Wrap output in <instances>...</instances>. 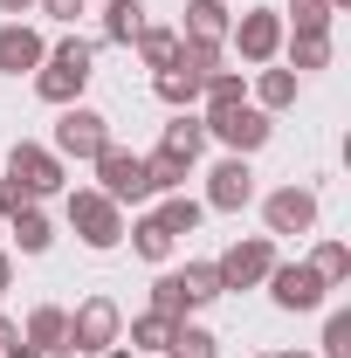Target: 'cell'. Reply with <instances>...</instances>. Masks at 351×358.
I'll return each mask as SVG.
<instances>
[{"instance_id":"6da1fadb","label":"cell","mask_w":351,"mask_h":358,"mask_svg":"<svg viewBox=\"0 0 351 358\" xmlns=\"http://www.w3.org/2000/svg\"><path fill=\"white\" fill-rule=\"evenodd\" d=\"M89 69H96V42L62 35V42L48 48V62L35 69V96H42V103H76L83 83H89Z\"/></svg>"},{"instance_id":"7a4b0ae2","label":"cell","mask_w":351,"mask_h":358,"mask_svg":"<svg viewBox=\"0 0 351 358\" xmlns=\"http://www.w3.org/2000/svg\"><path fill=\"white\" fill-rule=\"evenodd\" d=\"M117 338H124V310L110 296H83L69 310V358H96V352H110Z\"/></svg>"},{"instance_id":"3957f363","label":"cell","mask_w":351,"mask_h":358,"mask_svg":"<svg viewBox=\"0 0 351 358\" xmlns=\"http://www.w3.org/2000/svg\"><path fill=\"white\" fill-rule=\"evenodd\" d=\"M69 227L83 234V248H117L124 241V207L96 186H76L69 193Z\"/></svg>"},{"instance_id":"277c9868","label":"cell","mask_w":351,"mask_h":358,"mask_svg":"<svg viewBox=\"0 0 351 358\" xmlns=\"http://www.w3.org/2000/svg\"><path fill=\"white\" fill-rule=\"evenodd\" d=\"M110 145V117L103 110H89V103H62V124H55V159H76V166H89L96 152Z\"/></svg>"},{"instance_id":"5b68a950","label":"cell","mask_w":351,"mask_h":358,"mask_svg":"<svg viewBox=\"0 0 351 358\" xmlns=\"http://www.w3.org/2000/svg\"><path fill=\"white\" fill-rule=\"evenodd\" d=\"M200 124H207V138H220L234 159L262 152V145H268V131H275V124H268V110H255V103H220V110H207Z\"/></svg>"},{"instance_id":"8992f818","label":"cell","mask_w":351,"mask_h":358,"mask_svg":"<svg viewBox=\"0 0 351 358\" xmlns=\"http://www.w3.org/2000/svg\"><path fill=\"white\" fill-rule=\"evenodd\" d=\"M89 166H96V179H103L96 193H110L117 207H138V200H152V179H145V159H138V152H124V145H103Z\"/></svg>"},{"instance_id":"52a82bcc","label":"cell","mask_w":351,"mask_h":358,"mask_svg":"<svg viewBox=\"0 0 351 358\" xmlns=\"http://www.w3.org/2000/svg\"><path fill=\"white\" fill-rule=\"evenodd\" d=\"M268 268H275V241H268V234H248V241H234L227 255H214L220 289H255V282H268Z\"/></svg>"},{"instance_id":"ba28073f","label":"cell","mask_w":351,"mask_h":358,"mask_svg":"<svg viewBox=\"0 0 351 358\" xmlns=\"http://www.w3.org/2000/svg\"><path fill=\"white\" fill-rule=\"evenodd\" d=\"M227 42L241 48V62H275V55H282V14H275V7H248V14L227 28Z\"/></svg>"},{"instance_id":"9c48e42d","label":"cell","mask_w":351,"mask_h":358,"mask_svg":"<svg viewBox=\"0 0 351 358\" xmlns=\"http://www.w3.org/2000/svg\"><path fill=\"white\" fill-rule=\"evenodd\" d=\"M7 179H21L35 200H48V193H62V186H69L62 159H55L48 145H14V152H7Z\"/></svg>"},{"instance_id":"30bf717a","label":"cell","mask_w":351,"mask_h":358,"mask_svg":"<svg viewBox=\"0 0 351 358\" xmlns=\"http://www.w3.org/2000/svg\"><path fill=\"white\" fill-rule=\"evenodd\" d=\"M324 289H331V282H324L310 262H275V268H268V296H275L282 310H317Z\"/></svg>"},{"instance_id":"8fae6325","label":"cell","mask_w":351,"mask_h":358,"mask_svg":"<svg viewBox=\"0 0 351 358\" xmlns=\"http://www.w3.org/2000/svg\"><path fill=\"white\" fill-rule=\"evenodd\" d=\"M248 200H255V173H248V159L227 152L214 173H207V200H200V207H214V214H241Z\"/></svg>"},{"instance_id":"7c38bea8","label":"cell","mask_w":351,"mask_h":358,"mask_svg":"<svg viewBox=\"0 0 351 358\" xmlns=\"http://www.w3.org/2000/svg\"><path fill=\"white\" fill-rule=\"evenodd\" d=\"M262 221H268V234H310L317 227V193L310 186H275L262 200Z\"/></svg>"},{"instance_id":"4fadbf2b","label":"cell","mask_w":351,"mask_h":358,"mask_svg":"<svg viewBox=\"0 0 351 358\" xmlns=\"http://www.w3.org/2000/svg\"><path fill=\"white\" fill-rule=\"evenodd\" d=\"M42 62H48V42L28 21H7L0 28V76H21V69H42Z\"/></svg>"},{"instance_id":"5bb4252c","label":"cell","mask_w":351,"mask_h":358,"mask_svg":"<svg viewBox=\"0 0 351 358\" xmlns=\"http://www.w3.org/2000/svg\"><path fill=\"white\" fill-rule=\"evenodd\" d=\"M21 338H28L42 358H69V310L35 303V310H28V324H21Z\"/></svg>"},{"instance_id":"9a60e30c","label":"cell","mask_w":351,"mask_h":358,"mask_svg":"<svg viewBox=\"0 0 351 358\" xmlns=\"http://www.w3.org/2000/svg\"><path fill=\"white\" fill-rule=\"evenodd\" d=\"M227 28H234L227 0H193L186 7V42H227Z\"/></svg>"},{"instance_id":"2e32d148","label":"cell","mask_w":351,"mask_h":358,"mask_svg":"<svg viewBox=\"0 0 351 358\" xmlns=\"http://www.w3.org/2000/svg\"><path fill=\"white\" fill-rule=\"evenodd\" d=\"M159 152H173V159H186V166H193V159L207 152V124H200L193 110H179L173 124H166V138H159Z\"/></svg>"},{"instance_id":"e0dca14e","label":"cell","mask_w":351,"mask_h":358,"mask_svg":"<svg viewBox=\"0 0 351 358\" xmlns=\"http://www.w3.org/2000/svg\"><path fill=\"white\" fill-rule=\"evenodd\" d=\"M173 282H179V296H186V310H200V303L227 296V289H220V275H214V262H186V268H173Z\"/></svg>"},{"instance_id":"ac0fdd59","label":"cell","mask_w":351,"mask_h":358,"mask_svg":"<svg viewBox=\"0 0 351 358\" xmlns=\"http://www.w3.org/2000/svg\"><path fill=\"white\" fill-rule=\"evenodd\" d=\"M124 234H131V248L145 255V262H166V255H173V241H179V234H173L166 221H159V214H138V221L124 227Z\"/></svg>"},{"instance_id":"d6986e66","label":"cell","mask_w":351,"mask_h":358,"mask_svg":"<svg viewBox=\"0 0 351 358\" xmlns=\"http://www.w3.org/2000/svg\"><path fill=\"white\" fill-rule=\"evenodd\" d=\"M152 90H159V103H173V110H193V103H200V76H193V69H152Z\"/></svg>"},{"instance_id":"ffe728a7","label":"cell","mask_w":351,"mask_h":358,"mask_svg":"<svg viewBox=\"0 0 351 358\" xmlns=\"http://www.w3.org/2000/svg\"><path fill=\"white\" fill-rule=\"evenodd\" d=\"M296 103V69H262L255 76V110H289Z\"/></svg>"},{"instance_id":"44dd1931","label":"cell","mask_w":351,"mask_h":358,"mask_svg":"<svg viewBox=\"0 0 351 358\" xmlns=\"http://www.w3.org/2000/svg\"><path fill=\"white\" fill-rule=\"evenodd\" d=\"M200 96H207V110L248 103V76H241V69H207V76H200Z\"/></svg>"},{"instance_id":"7402d4cb","label":"cell","mask_w":351,"mask_h":358,"mask_svg":"<svg viewBox=\"0 0 351 358\" xmlns=\"http://www.w3.org/2000/svg\"><path fill=\"white\" fill-rule=\"evenodd\" d=\"M214 352H220V338L207 331V324H186V317L173 324V345H166V358H214Z\"/></svg>"},{"instance_id":"603a6c76","label":"cell","mask_w":351,"mask_h":358,"mask_svg":"<svg viewBox=\"0 0 351 358\" xmlns=\"http://www.w3.org/2000/svg\"><path fill=\"white\" fill-rule=\"evenodd\" d=\"M145 28V0H110L103 7V42H138Z\"/></svg>"},{"instance_id":"cb8c5ba5","label":"cell","mask_w":351,"mask_h":358,"mask_svg":"<svg viewBox=\"0 0 351 358\" xmlns=\"http://www.w3.org/2000/svg\"><path fill=\"white\" fill-rule=\"evenodd\" d=\"M131 48H138V62H145V69H166V62L179 55V35H173V28H152V21H145Z\"/></svg>"},{"instance_id":"d4e9b609","label":"cell","mask_w":351,"mask_h":358,"mask_svg":"<svg viewBox=\"0 0 351 358\" xmlns=\"http://www.w3.org/2000/svg\"><path fill=\"white\" fill-rule=\"evenodd\" d=\"M48 241H55V227H48V214H42V207L14 214V248H21V255H48Z\"/></svg>"},{"instance_id":"484cf974","label":"cell","mask_w":351,"mask_h":358,"mask_svg":"<svg viewBox=\"0 0 351 358\" xmlns=\"http://www.w3.org/2000/svg\"><path fill=\"white\" fill-rule=\"evenodd\" d=\"M186 159H173V152H152L145 159V179H152V193H186Z\"/></svg>"},{"instance_id":"4316f807","label":"cell","mask_w":351,"mask_h":358,"mask_svg":"<svg viewBox=\"0 0 351 358\" xmlns=\"http://www.w3.org/2000/svg\"><path fill=\"white\" fill-rule=\"evenodd\" d=\"M159 221L173 227V234H193V227L207 221V207H200L193 193H166V200H159Z\"/></svg>"},{"instance_id":"83f0119b","label":"cell","mask_w":351,"mask_h":358,"mask_svg":"<svg viewBox=\"0 0 351 358\" xmlns=\"http://www.w3.org/2000/svg\"><path fill=\"white\" fill-rule=\"evenodd\" d=\"M166 345H173V317H159V310L131 317V352H166Z\"/></svg>"},{"instance_id":"f1b7e54d","label":"cell","mask_w":351,"mask_h":358,"mask_svg":"<svg viewBox=\"0 0 351 358\" xmlns=\"http://www.w3.org/2000/svg\"><path fill=\"white\" fill-rule=\"evenodd\" d=\"M289 69L303 76V69H331V35H296L289 42Z\"/></svg>"},{"instance_id":"f546056e","label":"cell","mask_w":351,"mask_h":358,"mask_svg":"<svg viewBox=\"0 0 351 358\" xmlns=\"http://www.w3.org/2000/svg\"><path fill=\"white\" fill-rule=\"evenodd\" d=\"M166 69H193V76H207V69H220V42H186V35H179V55L166 62Z\"/></svg>"},{"instance_id":"4dcf8cb0","label":"cell","mask_w":351,"mask_h":358,"mask_svg":"<svg viewBox=\"0 0 351 358\" xmlns=\"http://www.w3.org/2000/svg\"><path fill=\"white\" fill-rule=\"evenodd\" d=\"M310 268H317L324 282H345V275H351V248H345V241H317V255H310Z\"/></svg>"},{"instance_id":"1f68e13d","label":"cell","mask_w":351,"mask_h":358,"mask_svg":"<svg viewBox=\"0 0 351 358\" xmlns=\"http://www.w3.org/2000/svg\"><path fill=\"white\" fill-rule=\"evenodd\" d=\"M324 358H351V310H331V324H324Z\"/></svg>"},{"instance_id":"d6a6232c","label":"cell","mask_w":351,"mask_h":358,"mask_svg":"<svg viewBox=\"0 0 351 358\" xmlns=\"http://www.w3.org/2000/svg\"><path fill=\"white\" fill-rule=\"evenodd\" d=\"M289 14H296V35H331V7L324 0H296Z\"/></svg>"},{"instance_id":"836d02e7","label":"cell","mask_w":351,"mask_h":358,"mask_svg":"<svg viewBox=\"0 0 351 358\" xmlns=\"http://www.w3.org/2000/svg\"><path fill=\"white\" fill-rule=\"evenodd\" d=\"M152 310H159V317H173V324L186 317V296H179V282H173V275H159V282H152Z\"/></svg>"},{"instance_id":"e575fe53","label":"cell","mask_w":351,"mask_h":358,"mask_svg":"<svg viewBox=\"0 0 351 358\" xmlns=\"http://www.w3.org/2000/svg\"><path fill=\"white\" fill-rule=\"evenodd\" d=\"M28 207H42V200H35V193H28L21 179H0V214L14 221V214H28Z\"/></svg>"},{"instance_id":"d590c367","label":"cell","mask_w":351,"mask_h":358,"mask_svg":"<svg viewBox=\"0 0 351 358\" xmlns=\"http://www.w3.org/2000/svg\"><path fill=\"white\" fill-rule=\"evenodd\" d=\"M35 7H42L48 21H76V14H83L89 0H35Z\"/></svg>"},{"instance_id":"8d00e7d4","label":"cell","mask_w":351,"mask_h":358,"mask_svg":"<svg viewBox=\"0 0 351 358\" xmlns=\"http://www.w3.org/2000/svg\"><path fill=\"white\" fill-rule=\"evenodd\" d=\"M0 358H42V352H35L28 338H14V345H7V352H0Z\"/></svg>"},{"instance_id":"74e56055","label":"cell","mask_w":351,"mask_h":358,"mask_svg":"<svg viewBox=\"0 0 351 358\" xmlns=\"http://www.w3.org/2000/svg\"><path fill=\"white\" fill-rule=\"evenodd\" d=\"M14 338H21V324H14V317H0V352H7Z\"/></svg>"},{"instance_id":"f35d334b","label":"cell","mask_w":351,"mask_h":358,"mask_svg":"<svg viewBox=\"0 0 351 358\" xmlns=\"http://www.w3.org/2000/svg\"><path fill=\"white\" fill-rule=\"evenodd\" d=\"M28 7H35V0H0V14H7V21H21Z\"/></svg>"},{"instance_id":"ab89813d","label":"cell","mask_w":351,"mask_h":358,"mask_svg":"<svg viewBox=\"0 0 351 358\" xmlns=\"http://www.w3.org/2000/svg\"><path fill=\"white\" fill-rule=\"evenodd\" d=\"M7 282H14V255L0 248V289H7Z\"/></svg>"},{"instance_id":"60d3db41","label":"cell","mask_w":351,"mask_h":358,"mask_svg":"<svg viewBox=\"0 0 351 358\" xmlns=\"http://www.w3.org/2000/svg\"><path fill=\"white\" fill-rule=\"evenodd\" d=\"M96 358H138L131 345H124V338H117V345H110V352H96Z\"/></svg>"},{"instance_id":"b9f144b4","label":"cell","mask_w":351,"mask_h":358,"mask_svg":"<svg viewBox=\"0 0 351 358\" xmlns=\"http://www.w3.org/2000/svg\"><path fill=\"white\" fill-rule=\"evenodd\" d=\"M324 7H331V14H345V7H351V0H324Z\"/></svg>"},{"instance_id":"7bdbcfd3","label":"cell","mask_w":351,"mask_h":358,"mask_svg":"<svg viewBox=\"0 0 351 358\" xmlns=\"http://www.w3.org/2000/svg\"><path fill=\"white\" fill-rule=\"evenodd\" d=\"M275 358H310V352H275Z\"/></svg>"},{"instance_id":"ee69618b","label":"cell","mask_w":351,"mask_h":358,"mask_svg":"<svg viewBox=\"0 0 351 358\" xmlns=\"http://www.w3.org/2000/svg\"><path fill=\"white\" fill-rule=\"evenodd\" d=\"M268 358H275V352H268Z\"/></svg>"}]
</instances>
